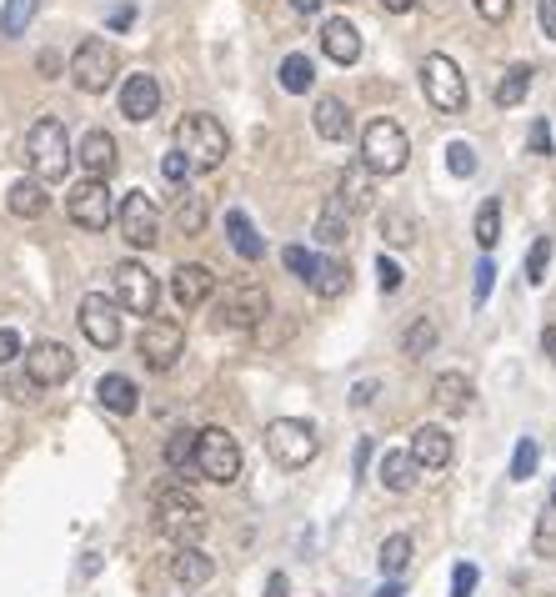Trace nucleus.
<instances>
[{
	"label": "nucleus",
	"instance_id": "obj_1",
	"mask_svg": "<svg viewBox=\"0 0 556 597\" xmlns=\"http://www.w3.org/2000/svg\"><path fill=\"white\" fill-rule=\"evenodd\" d=\"M151 522L171 547H196L206 537V527H211V512L181 482H161L156 497H151Z\"/></svg>",
	"mask_w": 556,
	"mask_h": 597
},
{
	"label": "nucleus",
	"instance_id": "obj_2",
	"mask_svg": "<svg viewBox=\"0 0 556 597\" xmlns=\"http://www.w3.org/2000/svg\"><path fill=\"white\" fill-rule=\"evenodd\" d=\"M71 161H76V151H71L66 121H56V116H41V121L26 131V166H31V176H36L41 186H51V181H66Z\"/></svg>",
	"mask_w": 556,
	"mask_h": 597
},
{
	"label": "nucleus",
	"instance_id": "obj_3",
	"mask_svg": "<svg viewBox=\"0 0 556 597\" xmlns=\"http://www.w3.org/2000/svg\"><path fill=\"white\" fill-rule=\"evenodd\" d=\"M176 151L186 156L191 171H216V166L226 161L231 141H226V126H221L216 116L196 111V116H186V121L176 126Z\"/></svg>",
	"mask_w": 556,
	"mask_h": 597
},
{
	"label": "nucleus",
	"instance_id": "obj_4",
	"mask_svg": "<svg viewBox=\"0 0 556 597\" xmlns=\"http://www.w3.org/2000/svg\"><path fill=\"white\" fill-rule=\"evenodd\" d=\"M191 467H196L206 482L231 487V482L241 477V442H236L226 427H201V432H196V457H191Z\"/></svg>",
	"mask_w": 556,
	"mask_h": 597
},
{
	"label": "nucleus",
	"instance_id": "obj_5",
	"mask_svg": "<svg viewBox=\"0 0 556 597\" xmlns=\"http://www.w3.org/2000/svg\"><path fill=\"white\" fill-rule=\"evenodd\" d=\"M406 156H411V141H406V131L396 126V121H371L366 131H361V166L371 171V176H396V171H406Z\"/></svg>",
	"mask_w": 556,
	"mask_h": 597
},
{
	"label": "nucleus",
	"instance_id": "obj_6",
	"mask_svg": "<svg viewBox=\"0 0 556 597\" xmlns=\"http://www.w3.org/2000/svg\"><path fill=\"white\" fill-rule=\"evenodd\" d=\"M316 427L311 422H301V417H276V422H266V452H271V462L276 467H286V472H296V467H306L311 457H316Z\"/></svg>",
	"mask_w": 556,
	"mask_h": 597
},
{
	"label": "nucleus",
	"instance_id": "obj_7",
	"mask_svg": "<svg viewBox=\"0 0 556 597\" xmlns=\"http://www.w3.org/2000/svg\"><path fill=\"white\" fill-rule=\"evenodd\" d=\"M421 91H426V101L441 111V116H456V111H466V76H461V66L451 61V56H426V66H421Z\"/></svg>",
	"mask_w": 556,
	"mask_h": 597
},
{
	"label": "nucleus",
	"instance_id": "obj_8",
	"mask_svg": "<svg viewBox=\"0 0 556 597\" xmlns=\"http://www.w3.org/2000/svg\"><path fill=\"white\" fill-rule=\"evenodd\" d=\"M266 312H271V296H266V286H256V281L226 286V296L216 302V322L231 327V332H256V327L266 322Z\"/></svg>",
	"mask_w": 556,
	"mask_h": 597
},
{
	"label": "nucleus",
	"instance_id": "obj_9",
	"mask_svg": "<svg viewBox=\"0 0 556 597\" xmlns=\"http://www.w3.org/2000/svg\"><path fill=\"white\" fill-rule=\"evenodd\" d=\"M116 226H121L126 246H136V251H151V246L161 241V211H156V201H151L146 191H126V196H121Z\"/></svg>",
	"mask_w": 556,
	"mask_h": 597
},
{
	"label": "nucleus",
	"instance_id": "obj_10",
	"mask_svg": "<svg viewBox=\"0 0 556 597\" xmlns=\"http://www.w3.org/2000/svg\"><path fill=\"white\" fill-rule=\"evenodd\" d=\"M66 216L76 221V226H86V231H106L111 221H116V201H111V186L106 181H76L71 191H66Z\"/></svg>",
	"mask_w": 556,
	"mask_h": 597
},
{
	"label": "nucleus",
	"instance_id": "obj_11",
	"mask_svg": "<svg viewBox=\"0 0 556 597\" xmlns=\"http://www.w3.org/2000/svg\"><path fill=\"white\" fill-rule=\"evenodd\" d=\"M161 302V281L151 276L146 261H121L116 266V307L136 312V317H156Z\"/></svg>",
	"mask_w": 556,
	"mask_h": 597
},
{
	"label": "nucleus",
	"instance_id": "obj_12",
	"mask_svg": "<svg viewBox=\"0 0 556 597\" xmlns=\"http://www.w3.org/2000/svg\"><path fill=\"white\" fill-rule=\"evenodd\" d=\"M111 76H116V56H111V46L106 41H81L76 51H71V81H76V91H86V96H101L106 86H111Z\"/></svg>",
	"mask_w": 556,
	"mask_h": 597
},
{
	"label": "nucleus",
	"instance_id": "obj_13",
	"mask_svg": "<svg viewBox=\"0 0 556 597\" xmlns=\"http://www.w3.org/2000/svg\"><path fill=\"white\" fill-rule=\"evenodd\" d=\"M136 352H141L146 372H171L186 352V332L176 322H146L141 337H136Z\"/></svg>",
	"mask_w": 556,
	"mask_h": 597
},
{
	"label": "nucleus",
	"instance_id": "obj_14",
	"mask_svg": "<svg viewBox=\"0 0 556 597\" xmlns=\"http://www.w3.org/2000/svg\"><path fill=\"white\" fill-rule=\"evenodd\" d=\"M81 332H86V342L101 347V352H111V347L121 342V307L111 302L106 291H86V296H81Z\"/></svg>",
	"mask_w": 556,
	"mask_h": 597
},
{
	"label": "nucleus",
	"instance_id": "obj_15",
	"mask_svg": "<svg viewBox=\"0 0 556 597\" xmlns=\"http://www.w3.org/2000/svg\"><path fill=\"white\" fill-rule=\"evenodd\" d=\"M71 372H76V357H71V347H61V342H36V347L26 352V377H31V387H61V382H71Z\"/></svg>",
	"mask_w": 556,
	"mask_h": 597
},
{
	"label": "nucleus",
	"instance_id": "obj_16",
	"mask_svg": "<svg viewBox=\"0 0 556 597\" xmlns=\"http://www.w3.org/2000/svg\"><path fill=\"white\" fill-rule=\"evenodd\" d=\"M211 291H216L211 266H201V261H181V266L171 271V302H176L181 312L206 307V302H211Z\"/></svg>",
	"mask_w": 556,
	"mask_h": 597
},
{
	"label": "nucleus",
	"instance_id": "obj_17",
	"mask_svg": "<svg viewBox=\"0 0 556 597\" xmlns=\"http://www.w3.org/2000/svg\"><path fill=\"white\" fill-rule=\"evenodd\" d=\"M406 452H411V462H416L421 472H441V467H451L456 442H451V432H446V427H416Z\"/></svg>",
	"mask_w": 556,
	"mask_h": 597
},
{
	"label": "nucleus",
	"instance_id": "obj_18",
	"mask_svg": "<svg viewBox=\"0 0 556 597\" xmlns=\"http://www.w3.org/2000/svg\"><path fill=\"white\" fill-rule=\"evenodd\" d=\"M156 111H161V81L146 76V71L126 76V86H121V116L126 121H151Z\"/></svg>",
	"mask_w": 556,
	"mask_h": 597
},
{
	"label": "nucleus",
	"instance_id": "obj_19",
	"mask_svg": "<svg viewBox=\"0 0 556 597\" xmlns=\"http://www.w3.org/2000/svg\"><path fill=\"white\" fill-rule=\"evenodd\" d=\"M321 51H326L336 66H356V61H361V31H356L346 16H336V21L321 26Z\"/></svg>",
	"mask_w": 556,
	"mask_h": 597
},
{
	"label": "nucleus",
	"instance_id": "obj_20",
	"mask_svg": "<svg viewBox=\"0 0 556 597\" xmlns=\"http://www.w3.org/2000/svg\"><path fill=\"white\" fill-rule=\"evenodd\" d=\"M76 161L86 166L91 181H111V171H116V136H111V131H86Z\"/></svg>",
	"mask_w": 556,
	"mask_h": 597
},
{
	"label": "nucleus",
	"instance_id": "obj_21",
	"mask_svg": "<svg viewBox=\"0 0 556 597\" xmlns=\"http://www.w3.org/2000/svg\"><path fill=\"white\" fill-rule=\"evenodd\" d=\"M371 196H376V176H371L366 166H346L341 181H336V201H341L351 216H361V211H371Z\"/></svg>",
	"mask_w": 556,
	"mask_h": 597
},
{
	"label": "nucleus",
	"instance_id": "obj_22",
	"mask_svg": "<svg viewBox=\"0 0 556 597\" xmlns=\"http://www.w3.org/2000/svg\"><path fill=\"white\" fill-rule=\"evenodd\" d=\"M96 402H101L106 412H116V417H131V412L141 407V392H136V382H131V377L106 372V377L96 382Z\"/></svg>",
	"mask_w": 556,
	"mask_h": 597
},
{
	"label": "nucleus",
	"instance_id": "obj_23",
	"mask_svg": "<svg viewBox=\"0 0 556 597\" xmlns=\"http://www.w3.org/2000/svg\"><path fill=\"white\" fill-rule=\"evenodd\" d=\"M171 577H176L181 587H206V582L216 577V562H211L201 547H176V557H171Z\"/></svg>",
	"mask_w": 556,
	"mask_h": 597
},
{
	"label": "nucleus",
	"instance_id": "obj_24",
	"mask_svg": "<svg viewBox=\"0 0 556 597\" xmlns=\"http://www.w3.org/2000/svg\"><path fill=\"white\" fill-rule=\"evenodd\" d=\"M431 402H436L446 417H461V412L471 407V382H466L461 372H441V377L431 382Z\"/></svg>",
	"mask_w": 556,
	"mask_h": 597
},
{
	"label": "nucleus",
	"instance_id": "obj_25",
	"mask_svg": "<svg viewBox=\"0 0 556 597\" xmlns=\"http://www.w3.org/2000/svg\"><path fill=\"white\" fill-rule=\"evenodd\" d=\"M321 302H336V296L351 286V266L346 261H326V256H316V271H311V281H306Z\"/></svg>",
	"mask_w": 556,
	"mask_h": 597
},
{
	"label": "nucleus",
	"instance_id": "obj_26",
	"mask_svg": "<svg viewBox=\"0 0 556 597\" xmlns=\"http://www.w3.org/2000/svg\"><path fill=\"white\" fill-rule=\"evenodd\" d=\"M531 76H536V71H531L526 61H516V66H506V71H501V81H496V91H491V101H496L501 111H511V106H521V101H526V91H531Z\"/></svg>",
	"mask_w": 556,
	"mask_h": 597
},
{
	"label": "nucleus",
	"instance_id": "obj_27",
	"mask_svg": "<svg viewBox=\"0 0 556 597\" xmlns=\"http://www.w3.org/2000/svg\"><path fill=\"white\" fill-rule=\"evenodd\" d=\"M226 236H231V246H236L241 261H261L266 256V241L256 236V226H251L246 211H226Z\"/></svg>",
	"mask_w": 556,
	"mask_h": 597
},
{
	"label": "nucleus",
	"instance_id": "obj_28",
	"mask_svg": "<svg viewBox=\"0 0 556 597\" xmlns=\"http://www.w3.org/2000/svg\"><path fill=\"white\" fill-rule=\"evenodd\" d=\"M376 477H381V487H386V492H411V487H416V477H421V467L411 462V452H386V457H381V467H376Z\"/></svg>",
	"mask_w": 556,
	"mask_h": 597
},
{
	"label": "nucleus",
	"instance_id": "obj_29",
	"mask_svg": "<svg viewBox=\"0 0 556 597\" xmlns=\"http://www.w3.org/2000/svg\"><path fill=\"white\" fill-rule=\"evenodd\" d=\"M316 136H321V141H346V136H351V111H346L336 96H321V101H316Z\"/></svg>",
	"mask_w": 556,
	"mask_h": 597
},
{
	"label": "nucleus",
	"instance_id": "obj_30",
	"mask_svg": "<svg viewBox=\"0 0 556 597\" xmlns=\"http://www.w3.org/2000/svg\"><path fill=\"white\" fill-rule=\"evenodd\" d=\"M346 236H351V211L331 196V201L321 206V216H316V241H321V246H341Z\"/></svg>",
	"mask_w": 556,
	"mask_h": 597
},
{
	"label": "nucleus",
	"instance_id": "obj_31",
	"mask_svg": "<svg viewBox=\"0 0 556 597\" xmlns=\"http://www.w3.org/2000/svg\"><path fill=\"white\" fill-rule=\"evenodd\" d=\"M6 201H11V211H16V216H26V221L46 216V206H51V196H46V186H41L36 176H31V181H16Z\"/></svg>",
	"mask_w": 556,
	"mask_h": 597
},
{
	"label": "nucleus",
	"instance_id": "obj_32",
	"mask_svg": "<svg viewBox=\"0 0 556 597\" xmlns=\"http://www.w3.org/2000/svg\"><path fill=\"white\" fill-rule=\"evenodd\" d=\"M171 221H176V231H181V236H201V231H206V196L181 191V196H176V206H171Z\"/></svg>",
	"mask_w": 556,
	"mask_h": 597
},
{
	"label": "nucleus",
	"instance_id": "obj_33",
	"mask_svg": "<svg viewBox=\"0 0 556 597\" xmlns=\"http://www.w3.org/2000/svg\"><path fill=\"white\" fill-rule=\"evenodd\" d=\"M276 76H281V91H291V96H306V91L316 86V66H311V56H301V51H291Z\"/></svg>",
	"mask_w": 556,
	"mask_h": 597
},
{
	"label": "nucleus",
	"instance_id": "obj_34",
	"mask_svg": "<svg viewBox=\"0 0 556 597\" xmlns=\"http://www.w3.org/2000/svg\"><path fill=\"white\" fill-rule=\"evenodd\" d=\"M411 552H416V542H411L406 532H391V537L381 542V572H386V577H401V572L411 567Z\"/></svg>",
	"mask_w": 556,
	"mask_h": 597
},
{
	"label": "nucleus",
	"instance_id": "obj_35",
	"mask_svg": "<svg viewBox=\"0 0 556 597\" xmlns=\"http://www.w3.org/2000/svg\"><path fill=\"white\" fill-rule=\"evenodd\" d=\"M436 337H441L436 322H431V317H416V322L406 327V337H401V352H406V357H426V352L436 347Z\"/></svg>",
	"mask_w": 556,
	"mask_h": 597
},
{
	"label": "nucleus",
	"instance_id": "obj_36",
	"mask_svg": "<svg viewBox=\"0 0 556 597\" xmlns=\"http://www.w3.org/2000/svg\"><path fill=\"white\" fill-rule=\"evenodd\" d=\"M36 6H41V0H6V11H0V31L26 36V26L36 21Z\"/></svg>",
	"mask_w": 556,
	"mask_h": 597
},
{
	"label": "nucleus",
	"instance_id": "obj_37",
	"mask_svg": "<svg viewBox=\"0 0 556 597\" xmlns=\"http://www.w3.org/2000/svg\"><path fill=\"white\" fill-rule=\"evenodd\" d=\"M496 241H501V206H496V201H486V206L476 211V246H481V251H491Z\"/></svg>",
	"mask_w": 556,
	"mask_h": 597
},
{
	"label": "nucleus",
	"instance_id": "obj_38",
	"mask_svg": "<svg viewBox=\"0 0 556 597\" xmlns=\"http://www.w3.org/2000/svg\"><path fill=\"white\" fill-rule=\"evenodd\" d=\"M191 457H196V432H171V437H166V467H171V472H186Z\"/></svg>",
	"mask_w": 556,
	"mask_h": 597
},
{
	"label": "nucleus",
	"instance_id": "obj_39",
	"mask_svg": "<svg viewBox=\"0 0 556 597\" xmlns=\"http://www.w3.org/2000/svg\"><path fill=\"white\" fill-rule=\"evenodd\" d=\"M381 236H386L391 246H411V241H416V221H411L406 211H386V216H381Z\"/></svg>",
	"mask_w": 556,
	"mask_h": 597
},
{
	"label": "nucleus",
	"instance_id": "obj_40",
	"mask_svg": "<svg viewBox=\"0 0 556 597\" xmlns=\"http://www.w3.org/2000/svg\"><path fill=\"white\" fill-rule=\"evenodd\" d=\"M546 266H551V236H536L531 251H526V281L541 286V281H546Z\"/></svg>",
	"mask_w": 556,
	"mask_h": 597
},
{
	"label": "nucleus",
	"instance_id": "obj_41",
	"mask_svg": "<svg viewBox=\"0 0 556 597\" xmlns=\"http://www.w3.org/2000/svg\"><path fill=\"white\" fill-rule=\"evenodd\" d=\"M536 457H541V452H536V442H531V437H521V442H516V452H511V482H526V477L536 472Z\"/></svg>",
	"mask_w": 556,
	"mask_h": 597
},
{
	"label": "nucleus",
	"instance_id": "obj_42",
	"mask_svg": "<svg viewBox=\"0 0 556 597\" xmlns=\"http://www.w3.org/2000/svg\"><path fill=\"white\" fill-rule=\"evenodd\" d=\"M446 166H451L456 176H476V151H471L466 141H451V146H446Z\"/></svg>",
	"mask_w": 556,
	"mask_h": 597
},
{
	"label": "nucleus",
	"instance_id": "obj_43",
	"mask_svg": "<svg viewBox=\"0 0 556 597\" xmlns=\"http://www.w3.org/2000/svg\"><path fill=\"white\" fill-rule=\"evenodd\" d=\"M281 261H286V271H291V276H301V281H311V271H316V256H311L306 246H286V251H281Z\"/></svg>",
	"mask_w": 556,
	"mask_h": 597
},
{
	"label": "nucleus",
	"instance_id": "obj_44",
	"mask_svg": "<svg viewBox=\"0 0 556 597\" xmlns=\"http://www.w3.org/2000/svg\"><path fill=\"white\" fill-rule=\"evenodd\" d=\"M476 582H481L476 562H456V567H451V597H471V592H476Z\"/></svg>",
	"mask_w": 556,
	"mask_h": 597
},
{
	"label": "nucleus",
	"instance_id": "obj_45",
	"mask_svg": "<svg viewBox=\"0 0 556 597\" xmlns=\"http://www.w3.org/2000/svg\"><path fill=\"white\" fill-rule=\"evenodd\" d=\"M471 6H476V16H481L486 26H506V21H511V6H516V0H471Z\"/></svg>",
	"mask_w": 556,
	"mask_h": 597
},
{
	"label": "nucleus",
	"instance_id": "obj_46",
	"mask_svg": "<svg viewBox=\"0 0 556 597\" xmlns=\"http://www.w3.org/2000/svg\"><path fill=\"white\" fill-rule=\"evenodd\" d=\"M536 552H541V557L556 552V507H546L541 522H536Z\"/></svg>",
	"mask_w": 556,
	"mask_h": 597
},
{
	"label": "nucleus",
	"instance_id": "obj_47",
	"mask_svg": "<svg viewBox=\"0 0 556 597\" xmlns=\"http://www.w3.org/2000/svg\"><path fill=\"white\" fill-rule=\"evenodd\" d=\"M376 276H381V291H386V296H391V291H401V281H406V271H401L386 251L376 256Z\"/></svg>",
	"mask_w": 556,
	"mask_h": 597
},
{
	"label": "nucleus",
	"instance_id": "obj_48",
	"mask_svg": "<svg viewBox=\"0 0 556 597\" xmlns=\"http://www.w3.org/2000/svg\"><path fill=\"white\" fill-rule=\"evenodd\" d=\"M491 286H496V266L481 256V261H476V307H481L486 296H491Z\"/></svg>",
	"mask_w": 556,
	"mask_h": 597
},
{
	"label": "nucleus",
	"instance_id": "obj_49",
	"mask_svg": "<svg viewBox=\"0 0 556 597\" xmlns=\"http://www.w3.org/2000/svg\"><path fill=\"white\" fill-rule=\"evenodd\" d=\"M526 146H531V156H551V126H546V121H531Z\"/></svg>",
	"mask_w": 556,
	"mask_h": 597
},
{
	"label": "nucleus",
	"instance_id": "obj_50",
	"mask_svg": "<svg viewBox=\"0 0 556 597\" xmlns=\"http://www.w3.org/2000/svg\"><path fill=\"white\" fill-rule=\"evenodd\" d=\"M161 176H166L171 186H181V181L191 176V166H186V156H181V151H171V156L161 161Z\"/></svg>",
	"mask_w": 556,
	"mask_h": 597
},
{
	"label": "nucleus",
	"instance_id": "obj_51",
	"mask_svg": "<svg viewBox=\"0 0 556 597\" xmlns=\"http://www.w3.org/2000/svg\"><path fill=\"white\" fill-rule=\"evenodd\" d=\"M16 357H21V337L11 327H0V367H11Z\"/></svg>",
	"mask_w": 556,
	"mask_h": 597
},
{
	"label": "nucleus",
	"instance_id": "obj_52",
	"mask_svg": "<svg viewBox=\"0 0 556 597\" xmlns=\"http://www.w3.org/2000/svg\"><path fill=\"white\" fill-rule=\"evenodd\" d=\"M536 21H541V36L556 41V0H541V6H536Z\"/></svg>",
	"mask_w": 556,
	"mask_h": 597
},
{
	"label": "nucleus",
	"instance_id": "obj_53",
	"mask_svg": "<svg viewBox=\"0 0 556 597\" xmlns=\"http://www.w3.org/2000/svg\"><path fill=\"white\" fill-rule=\"evenodd\" d=\"M131 21H136V11H131V6H116V11H111V31H126Z\"/></svg>",
	"mask_w": 556,
	"mask_h": 597
},
{
	"label": "nucleus",
	"instance_id": "obj_54",
	"mask_svg": "<svg viewBox=\"0 0 556 597\" xmlns=\"http://www.w3.org/2000/svg\"><path fill=\"white\" fill-rule=\"evenodd\" d=\"M291 587H286V572H271V582H266V597H286Z\"/></svg>",
	"mask_w": 556,
	"mask_h": 597
},
{
	"label": "nucleus",
	"instance_id": "obj_55",
	"mask_svg": "<svg viewBox=\"0 0 556 597\" xmlns=\"http://www.w3.org/2000/svg\"><path fill=\"white\" fill-rule=\"evenodd\" d=\"M381 11H391V16H406V11H416V0H381Z\"/></svg>",
	"mask_w": 556,
	"mask_h": 597
},
{
	"label": "nucleus",
	"instance_id": "obj_56",
	"mask_svg": "<svg viewBox=\"0 0 556 597\" xmlns=\"http://www.w3.org/2000/svg\"><path fill=\"white\" fill-rule=\"evenodd\" d=\"M371 397H376V382H361V387H356V397H351V402H356V407H371Z\"/></svg>",
	"mask_w": 556,
	"mask_h": 597
},
{
	"label": "nucleus",
	"instance_id": "obj_57",
	"mask_svg": "<svg viewBox=\"0 0 556 597\" xmlns=\"http://www.w3.org/2000/svg\"><path fill=\"white\" fill-rule=\"evenodd\" d=\"M541 352H546V362H556V327L541 332Z\"/></svg>",
	"mask_w": 556,
	"mask_h": 597
},
{
	"label": "nucleus",
	"instance_id": "obj_58",
	"mask_svg": "<svg viewBox=\"0 0 556 597\" xmlns=\"http://www.w3.org/2000/svg\"><path fill=\"white\" fill-rule=\"evenodd\" d=\"M291 6H296V11H301V16H316V11H321V6H326V0H291Z\"/></svg>",
	"mask_w": 556,
	"mask_h": 597
},
{
	"label": "nucleus",
	"instance_id": "obj_59",
	"mask_svg": "<svg viewBox=\"0 0 556 597\" xmlns=\"http://www.w3.org/2000/svg\"><path fill=\"white\" fill-rule=\"evenodd\" d=\"M366 462H371V442H361V447H356V472H366Z\"/></svg>",
	"mask_w": 556,
	"mask_h": 597
},
{
	"label": "nucleus",
	"instance_id": "obj_60",
	"mask_svg": "<svg viewBox=\"0 0 556 597\" xmlns=\"http://www.w3.org/2000/svg\"><path fill=\"white\" fill-rule=\"evenodd\" d=\"M376 597H406V587H401V582H396V577H391V582H386V587H381V592H376Z\"/></svg>",
	"mask_w": 556,
	"mask_h": 597
},
{
	"label": "nucleus",
	"instance_id": "obj_61",
	"mask_svg": "<svg viewBox=\"0 0 556 597\" xmlns=\"http://www.w3.org/2000/svg\"><path fill=\"white\" fill-rule=\"evenodd\" d=\"M551 507H556V482H551Z\"/></svg>",
	"mask_w": 556,
	"mask_h": 597
}]
</instances>
